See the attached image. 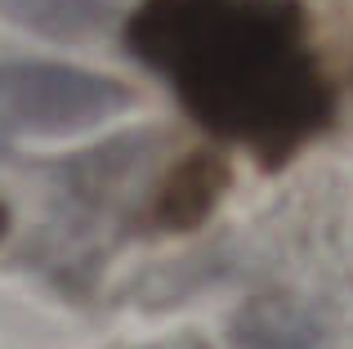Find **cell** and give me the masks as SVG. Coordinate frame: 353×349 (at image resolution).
Returning <instances> with one entry per match:
<instances>
[{"label":"cell","mask_w":353,"mask_h":349,"mask_svg":"<svg viewBox=\"0 0 353 349\" xmlns=\"http://www.w3.org/2000/svg\"><path fill=\"white\" fill-rule=\"evenodd\" d=\"M125 41L219 139L286 161L336 112L300 0H139Z\"/></svg>","instance_id":"obj_1"},{"label":"cell","mask_w":353,"mask_h":349,"mask_svg":"<svg viewBox=\"0 0 353 349\" xmlns=\"http://www.w3.org/2000/svg\"><path fill=\"white\" fill-rule=\"evenodd\" d=\"M130 103V90L99 72L63 63H5L0 68V121L32 134H68L94 126Z\"/></svg>","instance_id":"obj_2"},{"label":"cell","mask_w":353,"mask_h":349,"mask_svg":"<svg viewBox=\"0 0 353 349\" xmlns=\"http://www.w3.org/2000/svg\"><path fill=\"white\" fill-rule=\"evenodd\" d=\"M219 188H224V166L210 157H188L183 166L170 170V179L161 183L157 197V219L165 228H188L215 206Z\"/></svg>","instance_id":"obj_3"},{"label":"cell","mask_w":353,"mask_h":349,"mask_svg":"<svg viewBox=\"0 0 353 349\" xmlns=\"http://www.w3.org/2000/svg\"><path fill=\"white\" fill-rule=\"evenodd\" d=\"M0 9L41 36H90L108 23L112 0H0Z\"/></svg>","instance_id":"obj_4"},{"label":"cell","mask_w":353,"mask_h":349,"mask_svg":"<svg viewBox=\"0 0 353 349\" xmlns=\"http://www.w3.org/2000/svg\"><path fill=\"white\" fill-rule=\"evenodd\" d=\"M0 233H5V206H0Z\"/></svg>","instance_id":"obj_5"}]
</instances>
